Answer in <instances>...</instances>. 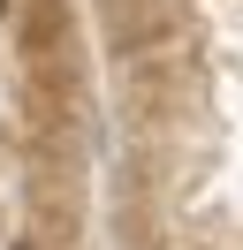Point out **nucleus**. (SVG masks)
I'll return each instance as SVG.
<instances>
[]
</instances>
